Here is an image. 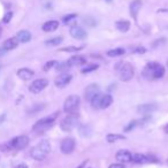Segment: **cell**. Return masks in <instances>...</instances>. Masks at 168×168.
<instances>
[{
  "label": "cell",
  "mask_w": 168,
  "mask_h": 168,
  "mask_svg": "<svg viewBox=\"0 0 168 168\" xmlns=\"http://www.w3.org/2000/svg\"><path fill=\"white\" fill-rule=\"evenodd\" d=\"M85 164H86V161H84L83 164H81V166H80V167H77V168H83L84 166H85Z\"/></svg>",
  "instance_id": "f6af8a7d"
},
{
  "label": "cell",
  "mask_w": 168,
  "mask_h": 168,
  "mask_svg": "<svg viewBox=\"0 0 168 168\" xmlns=\"http://www.w3.org/2000/svg\"><path fill=\"white\" fill-rule=\"evenodd\" d=\"M34 75H35L34 70H31L29 68H21L17 70V76L23 81L30 80V78L34 77Z\"/></svg>",
  "instance_id": "2e32d148"
},
{
  "label": "cell",
  "mask_w": 168,
  "mask_h": 168,
  "mask_svg": "<svg viewBox=\"0 0 168 168\" xmlns=\"http://www.w3.org/2000/svg\"><path fill=\"white\" fill-rule=\"evenodd\" d=\"M167 66H168V61H167Z\"/></svg>",
  "instance_id": "f907efd6"
},
{
  "label": "cell",
  "mask_w": 168,
  "mask_h": 168,
  "mask_svg": "<svg viewBox=\"0 0 168 168\" xmlns=\"http://www.w3.org/2000/svg\"><path fill=\"white\" fill-rule=\"evenodd\" d=\"M113 103V97L111 95H103L101 97V100H100V105H99V108H107V107H110Z\"/></svg>",
  "instance_id": "44dd1931"
},
{
  "label": "cell",
  "mask_w": 168,
  "mask_h": 168,
  "mask_svg": "<svg viewBox=\"0 0 168 168\" xmlns=\"http://www.w3.org/2000/svg\"><path fill=\"white\" fill-rule=\"evenodd\" d=\"M1 34H2V30H1V28H0V37H1Z\"/></svg>",
  "instance_id": "bcb514c9"
},
{
  "label": "cell",
  "mask_w": 168,
  "mask_h": 168,
  "mask_svg": "<svg viewBox=\"0 0 168 168\" xmlns=\"http://www.w3.org/2000/svg\"><path fill=\"white\" fill-rule=\"evenodd\" d=\"M98 93H100L99 91V86L97 85V84H90L86 86L85 89V91H84V96H85V99L88 100V101H91L92 98L97 96Z\"/></svg>",
  "instance_id": "8fae6325"
},
{
  "label": "cell",
  "mask_w": 168,
  "mask_h": 168,
  "mask_svg": "<svg viewBox=\"0 0 168 168\" xmlns=\"http://www.w3.org/2000/svg\"><path fill=\"white\" fill-rule=\"evenodd\" d=\"M58 115H59V112H55V113H53L50 116H46V118L38 120L37 122L35 123V126L32 127V130L35 133H44L46 130H49L50 128L53 127L54 121L57 120Z\"/></svg>",
  "instance_id": "3957f363"
},
{
  "label": "cell",
  "mask_w": 168,
  "mask_h": 168,
  "mask_svg": "<svg viewBox=\"0 0 168 168\" xmlns=\"http://www.w3.org/2000/svg\"><path fill=\"white\" fill-rule=\"evenodd\" d=\"M59 28V21H55V20H51V21H47L43 24L42 29L45 32H52V31H55Z\"/></svg>",
  "instance_id": "e0dca14e"
},
{
  "label": "cell",
  "mask_w": 168,
  "mask_h": 168,
  "mask_svg": "<svg viewBox=\"0 0 168 168\" xmlns=\"http://www.w3.org/2000/svg\"><path fill=\"white\" fill-rule=\"evenodd\" d=\"M17 45H19L17 38H16V37H12V38H8L5 40L4 44H2V47H4L6 51H12V50H14V49H16Z\"/></svg>",
  "instance_id": "ac0fdd59"
},
{
  "label": "cell",
  "mask_w": 168,
  "mask_h": 168,
  "mask_svg": "<svg viewBox=\"0 0 168 168\" xmlns=\"http://www.w3.org/2000/svg\"><path fill=\"white\" fill-rule=\"evenodd\" d=\"M68 65L70 67H75V66H82V65H85L86 63V58L83 57V55H74L69 59L68 61Z\"/></svg>",
  "instance_id": "9a60e30c"
},
{
  "label": "cell",
  "mask_w": 168,
  "mask_h": 168,
  "mask_svg": "<svg viewBox=\"0 0 168 168\" xmlns=\"http://www.w3.org/2000/svg\"><path fill=\"white\" fill-rule=\"evenodd\" d=\"M8 143V146H9V149L12 150H16V151H20V150H23L26 149L28 145H29V137L28 136H17V137L13 138L12 141L7 142Z\"/></svg>",
  "instance_id": "52a82bcc"
},
{
  "label": "cell",
  "mask_w": 168,
  "mask_h": 168,
  "mask_svg": "<svg viewBox=\"0 0 168 168\" xmlns=\"http://www.w3.org/2000/svg\"><path fill=\"white\" fill-rule=\"evenodd\" d=\"M51 152V144L47 141H42L36 146H34L30 151V156L32 159L37 161H43Z\"/></svg>",
  "instance_id": "6da1fadb"
},
{
  "label": "cell",
  "mask_w": 168,
  "mask_h": 168,
  "mask_svg": "<svg viewBox=\"0 0 168 168\" xmlns=\"http://www.w3.org/2000/svg\"><path fill=\"white\" fill-rule=\"evenodd\" d=\"M142 8V0H134L130 4V15L134 20H137V15Z\"/></svg>",
  "instance_id": "5bb4252c"
},
{
  "label": "cell",
  "mask_w": 168,
  "mask_h": 168,
  "mask_svg": "<svg viewBox=\"0 0 168 168\" xmlns=\"http://www.w3.org/2000/svg\"><path fill=\"white\" fill-rule=\"evenodd\" d=\"M70 68V66L68 65V62H62V63H57V70L58 72H66Z\"/></svg>",
  "instance_id": "1f68e13d"
},
{
  "label": "cell",
  "mask_w": 168,
  "mask_h": 168,
  "mask_svg": "<svg viewBox=\"0 0 168 168\" xmlns=\"http://www.w3.org/2000/svg\"><path fill=\"white\" fill-rule=\"evenodd\" d=\"M62 40H63V38H62L61 36H59V37H54V38H51V39H49V40H46L45 44L49 46H57V45H59Z\"/></svg>",
  "instance_id": "83f0119b"
},
{
  "label": "cell",
  "mask_w": 168,
  "mask_h": 168,
  "mask_svg": "<svg viewBox=\"0 0 168 168\" xmlns=\"http://www.w3.org/2000/svg\"><path fill=\"white\" fill-rule=\"evenodd\" d=\"M165 75V68L158 62H149L143 70V76L146 78H161Z\"/></svg>",
  "instance_id": "7a4b0ae2"
},
{
  "label": "cell",
  "mask_w": 168,
  "mask_h": 168,
  "mask_svg": "<svg viewBox=\"0 0 168 168\" xmlns=\"http://www.w3.org/2000/svg\"><path fill=\"white\" fill-rule=\"evenodd\" d=\"M164 131L166 133V134H168V123L164 127Z\"/></svg>",
  "instance_id": "ee69618b"
},
{
  "label": "cell",
  "mask_w": 168,
  "mask_h": 168,
  "mask_svg": "<svg viewBox=\"0 0 168 168\" xmlns=\"http://www.w3.org/2000/svg\"><path fill=\"white\" fill-rule=\"evenodd\" d=\"M16 38L21 43H28V42H30L31 34L28 30H21L16 34Z\"/></svg>",
  "instance_id": "ffe728a7"
},
{
  "label": "cell",
  "mask_w": 168,
  "mask_h": 168,
  "mask_svg": "<svg viewBox=\"0 0 168 168\" xmlns=\"http://www.w3.org/2000/svg\"><path fill=\"white\" fill-rule=\"evenodd\" d=\"M97 68H98V65H89L86 66L84 69H82V73L83 74H88V73H91V72H93V70H97Z\"/></svg>",
  "instance_id": "d6a6232c"
},
{
  "label": "cell",
  "mask_w": 168,
  "mask_h": 168,
  "mask_svg": "<svg viewBox=\"0 0 168 168\" xmlns=\"http://www.w3.org/2000/svg\"><path fill=\"white\" fill-rule=\"evenodd\" d=\"M162 43H165V38H162V39H158L157 42L156 43H153V46L156 47V46H158V44H162Z\"/></svg>",
  "instance_id": "ab89813d"
},
{
  "label": "cell",
  "mask_w": 168,
  "mask_h": 168,
  "mask_svg": "<svg viewBox=\"0 0 168 168\" xmlns=\"http://www.w3.org/2000/svg\"><path fill=\"white\" fill-rule=\"evenodd\" d=\"M77 17L76 14H69V15H66L65 17H63V22L66 23V24H68L70 21H73V20H75Z\"/></svg>",
  "instance_id": "836d02e7"
},
{
  "label": "cell",
  "mask_w": 168,
  "mask_h": 168,
  "mask_svg": "<svg viewBox=\"0 0 168 168\" xmlns=\"http://www.w3.org/2000/svg\"><path fill=\"white\" fill-rule=\"evenodd\" d=\"M58 62L57 61H49V62H46L45 66H44V70L45 72H47V70H50L52 67H54V66H57Z\"/></svg>",
  "instance_id": "d590c367"
},
{
  "label": "cell",
  "mask_w": 168,
  "mask_h": 168,
  "mask_svg": "<svg viewBox=\"0 0 168 168\" xmlns=\"http://www.w3.org/2000/svg\"><path fill=\"white\" fill-rule=\"evenodd\" d=\"M49 85V81L46 78H38V80H35L29 86V90L32 93H39L40 91H43L44 89Z\"/></svg>",
  "instance_id": "9c48e42d"
},
{
  "label": "cell",
  "mask_w": 168,
  "mask_h": 168,
  "mask_svg": "<svg viewBox=\"0 0 168 168\" xmlns=\"http://www.w3.org/2000/svg\"><path fill=\"white\" fill-rule=\"evenodd\" d=\"M0 69H1V66H0Z\"/></svg>",
  "instance_id": "681fc988"
},
{
  "label": "cell",
  "mask_w": 168,
  "mask_h": 168,
  "mask_svg": "<svg viewBox=\"0 0 168 168\" xmlns=\"http://www.w3.org/2000/svg\"><path fill=\"white\" fill-rule=\"evenodd\" d=\"M69 32H70V36H72L73 38L80 39V40L85 39L86 36H88V35H86V31L84 30L82 27H80V26H72Z\"/></svg>",
  "instance_id": "30bf717a"
},
{
  "label": "cell",
  "mask_w": 168,
  "mask_h": 168,
  "mask_svg": "<svg viewBox=\"0 0 168 168\" xmlns=\"http://www.w3.org/2000/svg\"><path fill=\"white\" fill-rule=\"evenodd\" d=\"M80 122V116L77 113H72L68 114L60 123V127L63 131H72L74 128H76Z\"/></svg>",
  "instance_id": "5b68a950"
},
{
  "label": "cell",
  "mask_w": 168,
  "mask_h": 168,
  "mask_svg": "<svg viewBox=\"0 0 168 168\" xmlns=\"http://www.w3.org/2000/svg\"><path fill=\"white\" fill-rule=\"evenodd\" d=\"M133 160L136 162V164H147V162H157V161L154 160H151L149 157H146L144 154H141V153H137V154H135L134 157H133Z\"/></svg>",
  "instance_id": "603a6c76"
},
{
  "label": "cell",
  "mask_w": 168,
  "mask_h": 168,
  "mask_svg": "<svg viewBox=\"0 0 168 168\" xmlns=\"http://www.w3.org/2000/svg\"><path fill=\"white\" fill-rule=\"evenodd\" d=\"M161 12H168V11H161Z\"/></svg>",
  "instance_id": "7dc6e473"
},
{
  "label": "cell",
  "mask_w": 168,
  "mask_h": 168,
  "mask_svg": "<svg viewBox=\"0 0 168 168\" xmlns=\"http://www.w3.org/2000/svg\"><path fill=\"white\" fill-rule=\"evenodd\" d=\"M115 27L121 32H127L130 29V22L127 21V20H120V21L115 23Z\"/></svg>",
  "instance_id": "7402d4cb"
},
{
  "label": "cell",
  "mask_w": 168,
  "mask_h": 168,
  "mask_svg": "<svg viewBox=\"0 0 168 168\" xmlns=\"http://www.w3.org/2000/svg\"><path fill=\"white\" fill-rule=\"evenodd\" d=\"M44 108H45V105H44V104H36V105H34V106L31 107L30 110L28 111V113H29L30 115L37 114V113H39V112H42Z\"/></svg>",
  "instance_id": "4316f807"
},
{
  "label": "cell",
  "mask_w": 168,
  "mask_h": 168,
  "mask_svg": "<svg viewBox=\"0 0 168 168\" xmlns=\"http://www.w3.org/2000/svg\"><path fill=\"white\" fill-rule=\"evenodd\" d=\"M136 124H137V121H133V122H130L129 126L124 128V130H126V131H129V130L131 129V128H134V127L136 126Z\"/></svg>",
  "instance_id": "74e56055"
},
{
  "label": "cell",
  "mask_w": 168,
  "mask_h": 168,
  "mask_svg": "<svg viewBox=\"0 0 168 168\" xmlns=\"http://www.w3.org/2000/svg\"><path fill=\"white\" fill-rule=\"evenodd\" d=\"M108 168H126L122 164H112Z\"/></svg>",
  "instance_id": "f35d334b"
},
{
  "label": "cell",
  "mask_w": 168,
  "mask_h": 168,
  "mask_svg": "<svg viewBox=\"0 0 168 168\" xmlns=\"http://www.w3.org/2000/svg\"><path fill=\"white\" fill-rule=\"evenodd\" d=\"M126 53V51H124V49H122V47H118V49H114V50H110L107 51V55L108 57H121V55H123V54Z\"/></svg>",
  "instance_id": "cb8c5ba5"
},
{
  "label": "cell",
  "mask_w": 168,
  "mask_h": 168,
  "mask_svg": "<svg viewBox=\"0 0 168 168\" xmlns=\"http://www.w3.org/2000/svg\"><path fill=\"white\" fill-rule=\"evenodd\" d=\"M157 108V105H154V104H144V105L138 106L137 111L139 113H142V114H150V113L156 111Z\"/></svg>",
  "instance_id": "d6986e66"
},
{
  "label": "cell",
  "mask_w": 168,
  "mask_h": 168,
  "mask_svg": "<svg viewBox=\"0 0 168 168\" xmlns=\"http://www.w3.org/2000/svg\"><path fill=\"white\" fill-rule=\"evenodd\" d=\"M101 97H103V95H100V93H98L97 96H95L93 98H92V100L90 101L92 105V107L93 108H99V105H100V100H101Z\"/></svg>",
  "instance_id": "f1b7e54d"
},
{
  "label": "cell",
  "mask_w": 168,
  "mask_h": 168,
  "mask_svg": "<svg viewBox=\"0 0 168 168\" xmlns=\"http://www.w3.org/2000/svg\"><path fill=\"white\" fill-rule=\"evenodd\" d=\"M106 139L108 143H114V142H118L120 139H126V136L119 134H108L106 136Z\"/></svg>",
  "instance_id": "484cf974"
},
{
  "label": "cell",
  "mask_w": 168,
  "mask_h": 168,
  "mask_svg": "<svg viewBox=\"0 0 168 168\" xmlns=\"http://www.w3.org/2000/svg\"><path fill=\"white\" fill-rule=\"evenodd\" d=\"M116 160L120 161L121 164H127V162H130V161L133 160V156H131V153L129 151H126V150H121V151H119L116 153Z\"/></svg>",
  "instance_id": "4fadbf2b"
},
{
  "label": "cell",
  "mask_w": 168,
  "mask_h": 168,
  "mask_svg": "<svg viewBox=\"0 0 168 168\" xmlns=\"http://www.w3.org/2000/svg\"><path fill=\"white\" fill-rule=\"evenodd\" d=\"M16 168H28V166L26 164H21V165H19Z\"/></svg>",
  "instance_id": "b9f144b4"
},
{
  "label": "cell",
  "mask_w": 168,
  "mask_h": 168,
  "mask_svg": "<svg viewBox=\"0 0 168 168\" xmlns=\"http://www.w3.org/2000/svg\"><path fill=\"white\" fill-rule=\"evenodd\" d=\"M75 139L72 137H66L61 141V144H60V150L63 154H70L73 153V151L75 150Z\"/></svg>",
  "instance_id": "ba28073f"
},
{
  "label": "cell",
  "mask_w": 168,
  "mask_h": 168,
  "mask_svg": "<svg viewBox=\"0 0 168 168\" xmlns=\"http://www.w3.org/2000/svg\"><path fill=\"white\" fill-rule=\"evenodd\" d=\"M6 52H7V51L5 50L4 47H0V58H1V57H4L5 54H6Z\"/></svg>",
  "instance_id": "60d3db41"
},
{
  "label": "cell",
  "mask_w": 168,
  "mask_h": 168,
  "mask_svg": "<svg viewBox=\"0 0 168 168\" xmlns=\"http://www.w3.org/2000/svg\"><path fill=\"white\" fill-rule=\"evenodd\" d=\"M118 74L120 80L123 81V82H128V81H130L134 77V67L129 62H123L118 68Z\"/></svg>",
  "instance_id": "277c9868"
},
{
  "label": "cell",
  "mask_w": 168,
  "mask_h": 168,
  "mask_svg": "<svg viewBox=\"0 0 168 168\" xmlns=\"http://www.w3.org/2000/svg\"><path fill=\"white\" fill-rule=\"evenodd\" d=\"M83 49V46H69V47H63V49H60L61 52H77Z\"/></svg>",
  "instance_id": "4dcf8cb0"
},
{
  "label": "cell",
  "mask_w": 168,
  "mask_h": 168,
  "mask_svg": "<svg viewBox=\"0 0 168 168\" xmlns=\"http://www.w3.org/2000/svg\"><path fill=\"white\" fill-rule=\"evenodd\" d=\"M91 133H92V129L89 124H83V126H81V128H80L81 136H83V137H89V136H91Z\"/></svg>",
  "instance_id": "d4e9b609"
},
{
  "label": "cell",
  "mask_w": 168,
  "mask_h": 168,
  "mask_svg": "<svg viewBox=\"0 0 168 168\" xmlns=\"http://www.w3.org/2000/svg\"><path fill=\"white\" fill-rule=\"evenodd\" d=\"M12 17H13V12H7V13L5 14L4 19H2V22H4V23H9V22H11Z\"/></svg>",
  "instance_id": "e575fe53"
},
{
  "label": "cell",
  "mask_w": 168,
  "mask_h": 168,
  "mask_svg": "<svg viewBox=\"0 0 168 168\" xmlns=\"http://www.w3.org/2000/svg\"><path fill=\"white\" fill-rule=\"evenodd\" d=\"M73 76L70 75V74H61L60 76H58L55 78V85H57L58 88H65L66 85H68L70 83V81H72Z\"/></svg>",
  "instance_id": "7c38bea8"
},
{
  "label": "cell",
  "mask_w": 168,
  "mask_h": 168,
  "mask_svg": "<svg viewBox=\"0 0 168 168\" xmlns=\"http://www.w3.org/2000/svg\"><path fill=\"white\" fill-rule=\"evenodd\" d=\"M83 23L84 24H86L88 27H96V24H97V22H96V20L93 19V17H91V16H85V17H83Z\"/></svg>",
  "instance_id": "f546056e"
},
{
  "label": "cell",
  "mask_w": 168,
  "mask_h": 168,
  "mask_svg": "<svg viewBox=\"0 0 168 168\" xmlns=\"http://www.w3.org/2000/svg\"><path fill=\"white\" fill-rule=\"evenodd\" d=\"M134 53H145L146 50H145V47H137L136 50L133 51Z\"/></svg>",
  "instance_id": "8d00e7d4"
},
{
  "label": "cell",
  "mask_w": 168,
  "mask_h": 168,
  "mask_svg": "<svg viewBox=\"0 0 168 168\" xmlns=\"http://www.w3.org/2000/svg\"><path fill=\"white\" fill-rule=\"evenodd\" d=\"M107 1H111V0H107Z\"/></svg>",
  "instance_id": "c3c4849f"
},
{
  "label": "cell",
  "mask_w": 168,
  "mask_h": 168,
  "mask_svg": "<svg viewBox=\"0 0 168 168\" xmlns=\"http://www.w3.org/2000/svg\"><path fill=\"white\" fill-rule=\"evenodd\" d=\"M78 107H80V97L75 95H72L65 100L63 111H65L67 114H72V113H76Z\"/></svg>",
  "instance_id": "8992f818"
},
{
  "label": "cell",
  "mask_w": 168,
  "mask_h": 168,
  "mask_svg": "<svg viewBox=\"0 0 168 168\" xmlns=\"http://www.w3.org/2000/svg\"><path fill=\"white\" fill-rule=\"evenodd\" d=\"M5 119H6V115H5V114H2V115H1V116H0V123L2 122V121H4Z\"/></svg>",
  "instance_id": "7bdbcfd3"
}]
</instances>
